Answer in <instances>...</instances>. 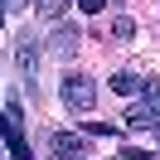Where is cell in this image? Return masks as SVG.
<instances>
[{
    "label": "cell",
    "mask_w": 160,
    "mask_h": 160,
    "mask_svg": "<svg viewBox=\"0 0 160 160\" xmlns=\"http://www.w3.org/2000/svg\"><path fill=\"white\" fill-rule=\"evenodd\" d=\"M58 97H63L68 112H92V107H97V78H88V73H68L63 88H58Z\"/></svg>",
    "instance_id": "obj_1"
},
{
    "label": "cell",
    "mask_w": 160,
    "mask_h": 160,
    "mask_svg": "<svg viewBox=\"0 0 160 160\" xmlns=\"http://www.w3.org/2000/svg\"><path fill=\"white\" fill-rule=\"evenodd\" d=\"M0 136L10 141V160H34L29 141H24V112H20V102H5V112H0Z\"/></svg>",
    "instance_id": "obj_2"
},
{
    "label": "cell",
    "mask_w": 160,
    "mask_h": 160,
    "mask_svg": "<svg viewBox=\"0 0 160 160\" xmlns=\"http://www.w3.org/2000/svg\"><path fill=\"white\" fill-rule=\"evenodd\" d=\"M15 63H20V73L29 78L24 88L34 92V63H39V39H29V34H20V39H15Z\"/></svg>",
    "instance_id": "obj_3"
},
{
    "label": "cell",
    "mask_w": 160,
    "mask_h": 160,
    "mask_svg": "<svg viewBox=\"0 0 160 160\" xmlns=\"http://www.w3.org/2000/svg\"><path fill=\"white\" fill-rule=\"evenodd\" d=\"M53 155L58 160H82L88 155V136H78V131H53Z\"/></svg>",
    "instance_id": "obj_4"
},
{
    "label": "cell",
    "mask_w": 160,
    "mask_h": 160,
    "mask_svg": "<svg viewBox=\"0 0 160 160\" xmlns=\"http://www.w3.org/2000/svg\"><path fill=\"white\" fill-rule=\"evenodd\" d=\"M78 39H82V34H78V24H58V29L49 34V53H53V58H73Z\"/></svg>",
    "instance_id": "obj_5"
},
{
    "label": "cell",
    "mask_w": 160,
    "mask_h": 160,
    "mask_svg": "<svg viewBox=\"0 0 160 160\" xmlns=\"http://www.w3.org/2000/svg\"><path fill=\"white\" fill-rule=\"evenodd\" d=\"M126 126H136V131H155V126H160V107H155V102H136V107L126 112Z\"/></svg>",
    "instance_id": "obj_6"
},
{
    "label": "cell",
    "mask_w": 160,
    "mask_h": 160,
    "mask_svg": "<svg viewBox=\"0 0 160 160\" xmlns=\"http://www.w3.org/2000/svg\"><path fill=\"white\" fill-rule=\"evenodd\" d=\"M141 82H146V78H136V73H117L107 88H112V92H121V97H131V92H141Z\"/></svg>",
    "instance_id": "obj_7"
},
{
    "label": "cell",
    "mask_w": 160,
    "mask_h": 160,
    "mask_svg": "<svg viewBox=\"0 0 160 160\" xmlns=\"http://www.w3.org/2000/svg\"><path fill=\"white\" fill-rule=\"evenodd\" d=\"M73 0H34V10H39V20H63V10H68Z\"/></svg>",
    "instance_id": "obj_8"
},
{
    "label": "cell",
    "mask_w": 160,
    "mask_h": 160,
    "mask_svg": "<svg viewBox=\"0 0 160 160\" xmlns=\"http://www.w3.org/2000/svg\"><path fill=\"white\" fill-rule=\"evenodd\" d=\"M112 39H136V20H131V15H117V20H112Z\"/></svg>",
    "instance_id": "obj_9"
},
{
    "label": "cell",
    "mask_w": 160,
    "mask_h": 160,
    "mask_svg": "<svg viewBox=\"0 0 160 160\" xmlns=\"http://www.w3.org/2000/svg\"><path fill=\"white\" fill-rule=\"evenodd\" d=\"M88 131H92V136H117V126H112V121H88Z\"/></svg>",
    "instance_id": "obj_10"
},
{
    "label": "cell",
    "mask_w": 160,
    "mask_h": 160,
    "mask_svg": "<svg viewBox=\"0 0 160 160\" xmlns=\"http://www.w3.org/2000/svg\"><path fill=\"white\" fill-rule=\"evenodd\" d=\"M141 92H146V102H155V97H160V78H146V82H141Z\"/></svg>",
    "instance_id": "obj_11"
},
{
    "label": "cell",
    "mask_w": 160,
    "mask_h": 160,
    "mask_svg": "<svg viewBox=\"0 0 160 160\" xmlns=\"http://www.w3.org/2000/svg\"><path fill=\"white\" fill-rule=\"evenodd\" d=\"M121 160H160V155H150V150H121Z\"/></svg>",
    "instance_id": "obj_12"
},
{
    "label": "cell",
    "mask_w": 160,
    "mask_h": 160,
    "mask_svg": "<svg viewBox=\"0 0 160 160\" xmlns=\"http://www.w3.org/2000/svg\"><path fill=\"white\" fill-rule=\"evenodd\" d=\"M78 5H82V10H88V15H97V10H107V0H78Z\"/></svg>",
    "instance_id": "obj_13"
},
{
    "label": "cell",
    "mask_w": 160,
    "mask_h": 160,
    "mask_svg": "<svg viewBox=\"0 0 160 160\" xmlns=\"http://www.w3.org/2000/svg\"><path fill=\"white\" fill-rule=\"evenodd\" d=\"M0 160H5V136H0Z\"/></svg>",
    "instance_id": "obj_14"
},
{
    "label": "cell",
    "mask_w": 160,
    "mask_h": 160,
    "mask_svg": "<svg viewBox=\"0 0 160 160\" xmlns=\"http://www.w3.org/2000/svg\"><path fill=\"white\" fill-rule=\"evenodd\" d=\"M10 5H29V0H10Z\"/></svg>",
    "instance_id": "obj_15"
},
{
    "label": "cell",
    "mask_w": 160,
    "mask_h": 160,
    "mask_svg": "<svg viewBox=\"0 0 160 160\" xmlns=\"http://www.w3.org/2000/svg\"><path fill=\"white\" fill-rule=\"evenodd\" d=\"M155 136H160V126H155Z\"/></svg>",
    "instance_id": "obj_16"
},
{
    "label": "cell",
    "mask_w": 160,
    "mask_h": 160,
    "mask_svg": "<svg viewBox=\"0 0 160 160\" xmlns=\"http://www.w3.org/2000/svg\"><path fill=\"white\" fill-rule=\"evenodd\" d=\"M0 5H5V0H0Z\"/></svg>",
    "instance_id": "obj_17"
},
{
    "label": "cell",
    "mask_w": 160,
    "mask_h": 160,
    "mask_svg": "<svg viewBox=\"0 0 160 160\" xmlns=\"http://www.w3.org/2000/svg\"><path fill=\"white\" fill-rule=\"evenodd\" d=\"M82 160H88V155H82Z\"/></svg>",
    "instance_id": "obj_18"
}]
</instances>
